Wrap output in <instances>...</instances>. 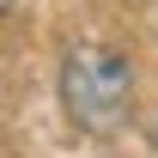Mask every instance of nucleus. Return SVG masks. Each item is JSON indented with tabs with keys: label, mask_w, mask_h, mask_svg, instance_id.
Listing matches in <instances>:
<instances>
[{
	"label": "nucleus",
	"mask_w": 158,
	"mask_h": 158,
	"mask_svg": "<svg viewBox=\"0 0 158 158\" xmlns=\"http://www.w3.org/2000/svg\"><path fill=\"white\" fill-rule=\"evenodd\" d=\"M61 110L79 134H116L134 110V67L103 43H73L61 55Z\"/></svg>",
	"instance_id": "f257e3e1"
},
{
	"label": "nucleus",
	"mask_w": 158,
	"mask_h": 158,
	"mask_svg": "<svg viewBox=\"0 0 158 158\" xmlns=\"http://www.w3.org/2000/svg\"><path fill=\"white\" fill-rule=\"evenodd\" d=\"M146 158H158V110L146 116Z\"/></svg>",
	"instance_id": "f03ea898"
},
{
	"label": "nucleus",
	"mask_w": 158,
	"mask_h": 158,
	"mask_svg": "<svg viewBox=\"0 0 158 158\" xmlns=\"http://www.w3.org/2000/svg\"><path fill=\"white\" fill-rule=\"evenodd\" d=\"M0 6H6V12H12V6H19V0H0Z\"/></svg>",
	"instance_id": "7ed1b4c3"
}]
</instances>
